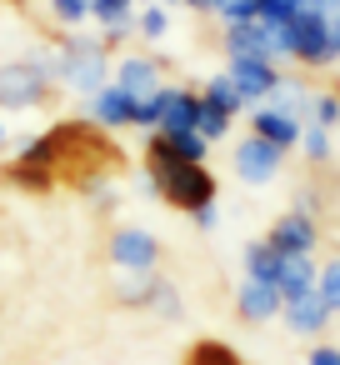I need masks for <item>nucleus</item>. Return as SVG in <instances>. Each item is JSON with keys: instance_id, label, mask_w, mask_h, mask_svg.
Returning a JSON list of instances; mask_svg holds the SVG:
<instances>
[{"instance_id": "obj_1", "label": "nucleus", "mask_w": 340, "mask_h": 365, "mask_svg": "<svg viewBox=\"0 0 340 365\" xmlns=\"http://www.w3.org/2000/svg\"><path fill=\"white\" fill-rule=\"evenodd\" d=\"M56 56H61V86L76 91L81 101H91L96 91L110 86V66H115V61H110V51H105L101 36L71 31V36L56 46Z\"/></svg>"}, {"instance_id": "obj_2", "label": "nucleus", "mask_w": 340, "mask_h": 365, "mask_svg": "<svg viewBox=\"0 0 340 365\" xmlns=\"http://www.w3.org/2000/svg\"><path fill=\"white\" fill-rule=\"evenodd\" d=\"M150 185H155V195H165V200H170L175 210H185V215L215 205V190H220L205 165H175V160H155V165H150Z\"/></svg>"}, {"instance_id": "obj_3", "label": "nucleus", "mask_w": 340, "mask_h": 365, "mask_svg": "<svg viewBox=\"0 0 340 365\" xmlns=\"http://www.w3.org/2000/svg\"><path fill=\"white\" fill-rule=\"evenodd\" d=\"M285 36H290V61L305 66V71H325V66H340L335 51H330V21L320 11H295L285 21Z\"/></svg>"}, {"instance_id": "obj_4", "label": "nucleus", "mask_w": 340, "mask_h": 365, "mask_svg": "<svg viewBox=\"0 0 340 365\" xmlns=\"http://www.w3.org/2000/svg\"><path fill=\"white\" fill-rule=\"evenodd\" d=\"M225 76L235 81V91L245 96V106L255 110V106H265L270 96H275V86H280V66L275 61H265V56H230L225 61Z\"/></svg>"}, {"instance_id": "obj_5", "label": "nucleus", "mask_w": 340, "mask_h": 365, "mask_svg": "<svg viewBox=\"0 0 340 365\" xmlns=\"http://www.w3.org/2000/svg\"><path fill=\"white\" fill-rule=\"evenodd\" d=\"M280 165H285V150H275L270 140H260V135H250V130H245V140H235V150H230V170H235L245 185H270V180L280 175Z\"/></svg>"}, {"instance_id": "obj_6", "label": "nucleus", "mask_w": 340, "mask_h": 365, "mask_svg": "<svg viewBox=\"0 0 340 365\" xmlns=\"http://www.w3.org/2000/svg\"><path fill=\"white\" fill-rule=\"evenodd\" d=\"M46 91H51V81L31 61H6L0 66V106L6 110H31V106L46 101Z\"/></svg>"}, {"instance_id": "obj_7", "label": "nucleus", "mask_w": 340, "mask_h": 365, "mask_svg": "<svg viewBox=\"0 0 340 365\" xmlns=\"http://www.w3.org/2000/svg\"><path fill=\"white\" fill-rule=\"evenodd\" d=\"M210 155V140L200 130H155L145 140V165L155 160H175V165H205Z\"/></svg>"}, {"instance_id": "obj_8", "label": "nucleus", "mask_w": 340, "mask_h": 365, "mask_svg": "<svg viewBox=\"0 0 340 365\" xmlns=\"http://www.w3.org/2000/svg\"><path fill=\"white\" fill-rule=\"evenodd\" d=\"M110 260L120 270H130V275H150L155 260H160V240L150 230H140V225H120L110 235Z\"/></svg>"}, {"instance_id": "obj_9", "label": "nucleus", "mask_w": 340, "mask_h": 365, "mask_svg": "<svg viewBox=\"0 0 340 365\" xmlns=\"http://www.w3.org/2000/svg\"><path fill=\"white\" fill-rule=\"evenodd\" d=\"M110 86H120V91L135 96V101H150V96L165 86V76H160V61H155V56H115Z\"/></svg>"}, {"instance_id": "obj_10", "label": "nucleus", "mask_w": 340, "mask_h": 365, "mask_svg": "<svg viewBox=\"0 0 340 365\" xmlns=\"http://www.w3.org/2000/svg\"><path fill=\"white\" fill-rule=\"evenodd\" d=\"M135 96H125L120 86H105L86 101V120L101 125V130H135Z\"/></svg>"}, {"instance_id": "obj_11", "label": "nucleus", "mask_w": 340, "mask_h": 365, "mask_svg": "<svg viewBox=\"0 0 340 365\" xmlns=\"http://www.w3.org/2000/svg\"><path fill=\"white\" fill-rule=\"evenodd\" d=\"M265 240H270L275 255H315L320 230H315V215H305V210H285V215L270 225Z\"/></svg>"}, {"instance_id": "obj_12", "label": "nucleus", "mask_w": 340, "mask_h": 365, "mask_svg": "<svg viewBox=\"0 0 340 365\" xmlns=\"http://www.w3.org/2000/svg\"><path fill=\"white\" fill-rule=\"evenodd\" d=\"M135 0H91V21L101 26V41H105V51L110 46H125L130 36H135Z\"/></svg>"}, {"instance_id": "obj_13", "label": "nucleus", "mask_w": 340, "mask_h": 365, "mask_svg": "<svg viewBox=\"0 0 340 365\" xmlns=\"http://www.w3.org/2000/svg\"><path fill=\"white\" fill-rule=\"evenodd\" d=\"M300 130H305V120H295V115H285L275 106H255L250 110V135L270 140L275 150H295L300 145Z\"/></svg>"}, {"instance_id": "obj_14", "label": "nucleus", "mask_w": 340, "mask_h": 365, "mask_svg": "<svg viewBox=\"0 0 340 365\" xmlns=\"http://www.w3.org/2000/svg\"><path fill=\"white\" fill-rule=\"evenodd\" d=\"M280 315H285V325H290L295 335H320V330L330 325V315H335V310L325 305V295H320V290H305V295L285 300V310H280Z\"/></svg>"}, {"instance_id": "obj_15", "label": "nucleus", "mask_w": 340, "mask_h": 365, "mask_svg": "<svg viewBox=\"0 0 340 365\" xmlns=\"http://www.w3.org/2000/svg\"><path fill=\"white\" fill-rule=\"evenodd\" d=\"M235 310L245 315V320H275L280 310H285V295L275 290V285H265V280H240V290H235Z\"/></svg>"}, {"instance_id": "obj_16", "label": "nucleus", "mask_w": 340, "mask_h": 365, "mask_svg": "<svg viewBox=\"0 0 340 365\" xmlns=\"http://www.w3.org/2000/svg\"><path fill=\"white\" fill-rule=\"evenodd\" d=\"M315 280H320V265H315V255H280V275H275V290H280L285 300H295V295L315 290Z\"/></svg>"}, {"instance_id": "obj_17", "label": "nucleus", "mask_w": 340, "mask_h": 365, "mask_svg": "<svg viewBox=\"0 0 340 365\" xmlns=\"http://www.w3.org/2000/svg\"><path fill=\"white\" fill-rule=\"evenodd\" d=\"M200 101H205V106H215V110H225L230 120H235V115H250V106H245V96L235 91V81H230L225 71H215V76H205V86H200Z\"/></svg>"}, {"instance_id": "obj_18", "label": "nucleus", "mask_w": 340, "mask_h": 365, "mask_svg": "<svg viewBox=\"0 0 340 365\" xmlns=\"http://www.w3.org/2000/svg\"><path fill=\"white\" fill-rule=\"evenodd\" d=\"M310 86L305 81H295V76H280V86H275V96L265 101V106H275V110H285V115H295V120H305L310 115Z\"/></svg>"}, {"instance_id": "obj_19", "label": "nucleus", "mask_w": 340, "mask_h": 365, "mask_svg": "<svg viewBox=\"0 0 340 365\" xmlns=\"http://www.w3.org/2000/svg\"><path fill=\"white\" fill-rule=\"evenodd\" d=\"M275 275H280V255L270 250V240H250V245H245V280L275 285Z\"/></svg>"}, {"instance_id": "obj_20", "label": "nucleus", "mask_w": 340, "mask_h": 365, "mask_svg": "<svg viewBox=\"0 0 340 365\" xmlns=\"http://www.w3.org/2000/svg\"><path fill=\"white\" fill-rule=\"evenodd\" d=\"M310 165H325L330 155H335V130H320V125H305L300 130V145H295Z\"/></svg>"}, {"instance_id": "obj_21", "label": "nucleus", "mask_w": 340, "mask_h": 365, "mask_svg": "<svg viewBox=\"0 0 340 365\" xmlns=\"http://www.w3.org/2000/svg\"><path fill=\"white\" fill-rule=\"evenodd\" d=\"M305 125L340 130V91H315V96H310V115H305Z\"/></svg>"}, {"instance_id": "obj_22", "label": "nucleus", "mask_w": 340, "mask_h": 365, "mask_svg": "<svg viewBox=\"0 0 340 365\" xmlns=\"http://www.w3.org/2000/svg\"><path fill=\"white\" fill-rule=\"evenodd\" d=\"M135 36H140V41H165V36H170V11L160 6V0L135 11Z\"/></svg>"}, {"instance_id": "obj_23", "label": "nucleus", "mask_w": 340, "mask_h": 365, "mask_svg": "<svg viewBox=\"0 0 340 365\" xmlns=\"http://www.w3.org/2000/svg\"><path fill=\"white\" fill-rule=\"evenodd\" d=\"M230 125H235V120H230L225 110H215V106H205V101H200V110H195V130H200L210 145H215V140H225V135H230Z\"/></svg>"}, {"instance_id": "obj_24", "label": "nucleus", "mask_w": 340, "mask_h": 365, "mask_svg": "<svg viewBox=\"0 0 340 365\" xmlns=\"http://www.w3.org/2000/svg\"><path fill=\"white\" fill-rule=\"evenodd\" d=\"M185 365H245L230 345H220V340H200L190 355H185Z\"/></svg>"}, {"instance_id": "obj_25", "label": "nucleus", "mask_w": 340, "mask_h": 365, "mask_svg": "<svg viewBox=\"0 0 340 365\" xmlns=\"http://www.w3.org/2000/svg\"><path fill=\"white\" fill-rule=\"evenodd\" d=\"M46 6H51L56 26H66V31H81L91 21V0H46Z\"/></svg>"}, {"instance_id": "obj_26", "label": "nucleus", "mask_w": 340, "mask_h": 365, "mask_svg": "<svg viewBox=\"0 0 340 365\" xmlns=\"http://www.w3.org/2000/svg\"><path fill=\"white\" fill-rule=\"evenodd\" d=\"M215 21H220V26H245V21H260V0H220V6H215Z\"/></svg>"}, {"instance_id": "obj_27", "label": "nucleus", "mask_w": 340, "mask_h": 365, "mask_svg": "<svg viewBox=\"0 0 340 365\" xmlns=\"http://www.w3.org/2000/svg\"><path fill=\"white\" fill-rule=\"evenodd\" d=\"M155 285H160L155 270H150V275H130V270H125V280H120V300H125V305H150Z\"/></svg>"}, {"instance_id": "obj_28", "label": "nucleus", "mask_w": 340, "mask_h": 365, "mask_svg": "<svg viewBox=\"0 0 340 365\" xmlns=\"http://www.w3.org/2000/svg\"><path fill=\"white\" fill-rule=\"evenodd\" d=\"M315 290L325 295V305H330V310H340V255H335V260H330V265L320 270V280H315Z\"/></svg>"}, {"instance_id": "obj_29", "label": "nucleus", "mask_w": 340, "mask_h": 365, "mask_svg": "<svg viewBox=\"0 0 340 365\" xmlns=\"http://www.w3.org/2000/svg\"><path fill=\"white\" fill-rule=\"evenodd\" d=\"M150 310H160V315H180V295H175V285H170V280H160V285H155Z\"/></svg>"}, {"instance_id": "obj_30", "label": "nucleus", "mask_w": 340, "mask_h": 365, "mask_svg": "<svg viewBox=\"0 0 340 365\" xmlns=\"http://www.w3.org/2000/svg\"><path fill=\"white\" fill-rule=\"evenodd\" d=\"M305 365H340V345H315Z\"/></svg>"}, {"instance_id": "obj_31", "label": "nucleus", "mask_w": 340, "mask_h": 365, "mask_svg": "<svg viewBox=\"0 0 340 365\" xmlns=\"http://www.w3.org/2000/svg\"><path fill=\"white\" fill-rule=\"evenodd\" d=\"M190 220H195L200 230H215V220H220V210H215V205H205V210H195Z\"/></svg>"}, {"instance_id": "obj_32", "label": "nucleus", "mask_w": 340, "mask_h": 365, "mask_svg": "<svg viewBox=\"0 0 340 365\" xmlns=\"http://www.w3.org/2000/svg\"><path fill=\"white\" fill-rule=\"evenodd\" d=\"M330 51H335V61H340V16H330Z\"/></svg>"}, {"instance_id": "obj_33", "label": "nucleus", "mask_w": 340, "mask_h": 365, "mask_svg": "<svg viewBox=\"0 0 340 365\" xmlns=\"http://www.w3.org/2000/svg\"><path fill=\"white\" fill-rule=\"evenodd\" d=\"M315 11H320V16L330 21V16H340V0H315Z\"/></svg>"}, {"instance_id": "obj_34", "label": "nucleus", "mask_w": 340, "mask_h": 365, "mask_svg": "<svg viewBox=\"0 0 340 365\" xmlns=\"http://www.w3.org/2000/svg\"><path fill=\"white\" fill-rule=\"evenodd\" d=\"M135 6H155V0H135Z\"/></svg>"}, {"instance_id": "obj_35", "label": "nucleus", "mask_w": 340, "mask_h": 365, "mask_svg": "<svg viewBox=\"0 0 340 365\" xmlns=\"http://www.w3.org/2000/svg\"><path fill=\"white\" fill-rule=\"evenodd\" d=\"M0 140H6V125H0Z\"/></svg>"}]
</instances>
